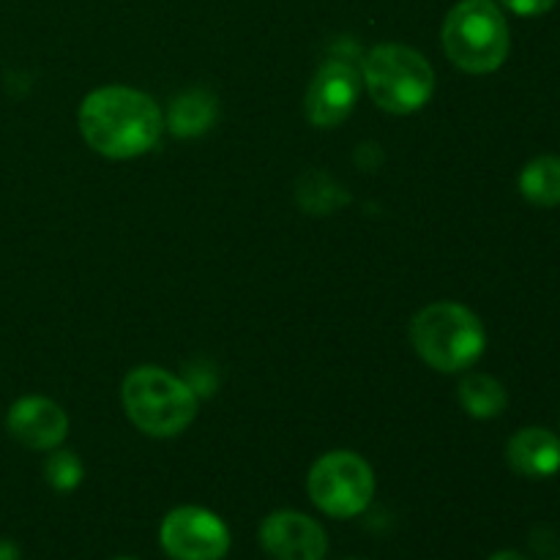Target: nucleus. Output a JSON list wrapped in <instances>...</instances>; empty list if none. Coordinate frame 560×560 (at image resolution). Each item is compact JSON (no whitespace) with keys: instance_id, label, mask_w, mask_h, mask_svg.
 I'll return each instance as SVG.
<instances>
[{"instance_id":"1","label":"nucleus","mask_w":560,"mask_h":560,"mask_svg":"<svg viewBox=\"0 0 560 560\" xmlns=\"http://www.w3.org/2000/svg\"><path fill=\"white\" fill-rule=\"evenodd\" d=\"M164 129V115L148 93L107 85L80 104V135L107 159H135L151 151Z\"/></svg>"},{"instance_id":"2","label":"nucleus","mask_w":560,"mask_h":560,"mask_svg":"<svg viewBox=\"0 0 560 560\" xmlns=\"http://www.w3.org/2000/svg\"><path fill=\"white\" fill-rule=\"evenodd\" d=\"M416 353L438 372H463L481 359L487 345L485 326L463 304L438 301L424 306L410 323Z\"/></svg>"},{"instance_id":"3","label":"nucleus","mask_w":560,"mask_h":560,"mask_svg":"<svg viewBox=\"0 0 560 560\" xmlns=\"http://www.w3.org/2000/svg\"><path fill=\"white\" fill-rule=\"evenodd\" d=\"M131 424L151 438H175L195 421L197 394L180 377L159 366H137L120 388Z\"/></svg>"},{"instance_id":"4","label":"nucleus","mask_w":560,"mask_h":560,"mask_svg":"<svg viewBox=\"0 0 560 560\" xmlns=\"http://www.w3.org/2000/svg\"><path fill=\"white\" fill-rule=\"evenodd\" d=\"M512 38L503 11L492 0H459L443 22V49L457 69L490 74L506 60Z\"/></svg>"},{"instance_id":"5","label":"nucleus","mask_w":560,"mask_h":560,"mask_svg":"<svg viewBox=\"0 0 560 560\" xmlns=\"http://www.w3.org/2000/svg\"><path fill=\"white\" fill-rule=\"evenodd\" d=\"M364 85L381 109L410 115L435 93V71L419 49L405 44H377L364 60Z\"/></svg>"},{"instance_id":"6","label":"nucleus","mask_w":560,"mask_h":560,"mask_svg":"<svg viewBox=\"0 0 560 560\" xmlns=\"http://www.w3.org/2000/svg\"><path fill=\"white\" fill-rule=\"evenodd\" d=\"M310 498L323 514L337 520L364 512L375 492V476L370 463L353 452L323 454L310 470Z\"/></svg>"},{"instance_id":"7","label":"nucleus","mask_w":560,"mask_h":560,"mask_svg":"<svg viewBox=\"0 0 560 560\" xmlns=\"http://www.w3.org/2000/svg\"><path fill=\"white\" fill-rule=\"evenodd\" d=\"M159 541L173 560H222L230 550V530L208 509L178 506L164 517Z\"/></svg>"},{"instance_id":"8","label":"nucleus","mask_w":560,"mask_h":560,"mask_svg":"<svg viewBox=\"0 0 560 560\" xmlns=\"http://www.w3.org/2000/svg\"><path fill=\"white\" fill-rule=\"evenodd\" d=\"M361 93V77L342 58L326 60L306 91V118L317 129H337L350 118Z\"/></svg>"},{"instance_id":"9","label":"nucleus","mask_w":560,"mask_h":560,"mask_svg":"<svg viewBox=\"0 0 560 560\" xmlns=\"http://www.w3.org/2000/svg\"><path fill=\"white\" fill-rule=\"evenodd\" d=\"M260 545L273 560H326L328 536L306 514L273 512L262 520Z\"/></svg>"},{"instance_id":"10","label":"nucleus","mask_w":560,"mask_h":560,"mask_svg":"<svg viewBox=\"0 0 560 560\" xmlns=\"http://www.w3.org/2000/svg\"><path fill=\"white\" fill-rule=\"evenodd\" d=\"M11 438L33 452H52L63 443L69 432V419L63 408L47 397H22L11 405L5 419Z\"/></svg>"},{"instance_id":"11","label":"nucleus","mask_w":560,"mask_h":560,"mask_svg":"<svg viewBox=\"0 0 560 560\" xmlns=\"http://www.w3.org/2000/svg\"><path fill=\"white\" fill-rule=\"evenodd\" d=\"M506 459L525 479H550L560 470V438L545 427H525L509 441Z\"/></svg>"},{"instance_id":"12","label":"nucleus","mask_w":560,"mask_h":560,"mask_svg":"<svg viewBox=\"0 0 560 560\" xmlns=\"http://www.w3.org/2000/svg\"><path fill=\"white\" fill-rule=\"evenodd\" d=\"M217 120V98L206 91H186L173 102L167 115V129L180 140L206 135Z\"/></svg>"},{"instance_id":"13","label":"nucleus","mask_w":560,"mask_h":560,"mask_svg":"<svg viewBox=\"0 0 560 560\" xmlns=\"http://www.w3.org/2000/svg\"><path fill=\"white\" fill-rule=\"evenodd\" d=\"M459 405L474 419H495L506 410L509 394L501 381L490 375H468L457 388Z\"/></svg>"},{"instance_id":"14","label":"nucleus","mask_w":560,"mask_h":560,"mask_svg":"<svg viewBox=\"0 0 560 560\" xmlns=\"http://www.w3.org/2000/svg\"><path fill=\"white\" fill-rule=\"evenodd\" d=\"M520 191L541 208L560 206V156H539L520 173Z\"/></svg>"},{"instance_id":"15","label":"nucleus","mask_w":560,"mask_h":560,"mask_svg":"<svg viewBox=\"0 0 560 560\" xmlns=\"http://www.w3.org/2000/svg\"><path fill=\"white\" fill-rule=\"evenodd\" d=\"M320 197H323V206L326 211L331 213L334 208L348 202V195H342L339 186H334V180L328 175L320 173H310L299 180V206H304L306 211L320 217Z\"/></svg>"},{"instance_id":"16","label":"nucleus","mask_w":560,"mask_h":560,"mask_svg":"<svg viewBox=\"0 0 560 560\" xmlns=\"http://www.w3.org/2000/svg\"><path fill=\"white\" fill-rule=\"evenodd\" d=\"M44 476H47L52 490L71 492L82 481V463L74 452H52L44 465Z\"/></svg>"},{"instance_id":"17","label":"nucleus","mask_w":560,"mask_h":560,"mask_svg":"<svg viewBox=\"0 0 560 560\" xmlns=\"http://www.w3.org/2000/svg\"><path fill=\"white\" fill-rule=\"evenodd\" d=\"M186 383H189L191 386V392L197 394V397H200V394H211V392H217V377H213V370L211 366H200V364H195V366H186Z\"/></svg>"},{"instance_id":"18","label":"nucleus","mask_w":560,"mask_h":560,"mask_svg":"<svg viewBox=\"0 0 560 560\" xmlns=\"http://www.w3.org/2000/svg\"><path fill=\"white\" fill-rule=\"evenodd\" d=\"M509 11L520 16H541L558 3V0H501Z\"/></svg>"},{"instance_id":"19","label":"nucleus","mask_w":560,"mask_h":560,"mask_svg":"<svg viewBox=\"0 0 560 560\" xmlns=\"http://www.w3.org/2000/svg\"><path fill=\"white\" fill-rule=\"evenodd\" d=\"M0 560H20V547L9 539H0Z\"/></svg>"},{"instance_id":"20","label":"nucleus","mask_w":560,"mask_h":560,"mask_svg":"<svg viewBox=\"0 0 560 560\" xmlns=\"http://www.w3.org/2000/svg\"><path fill=\"white\" fill-rule=\"evenodd\" d=\"M487 560H528L523 556V552H517V550H501V552H495V556H490Z\"/></svg>"},{"instance_id":"21","label":"nucleus","mask_w":560,"mask_h":560,"mask_svg":"<svg viewBox=\"0 0 560 560\" xmlns=\"http://www.w3.org/2000/svg\"><path fill=\"white\" fill-rule=\"evenodd\" d=\"M118 560H135V558H118Z\"/></svg>"},{"instance_id":"22","label":"nucleus","mask_w":560,"mask_h":560,"mask_svg":"<svg viewBox=\"0 0 560 560\" xmlns=\"http://www.w3.org/2000/svg\"><path fill=\"white\" fill-rule=\"evenodd\" d=\"M348 560H361V558H348Z\"/></svg>"},{"instance_id":"23","label":"nucleus","mask_w":560,"mask_h":560,"mask_svg":"<svg viewBox=\"0 0 560 560\" xmlns=\"http://www.w3.org/2000/svg\"><path fill=\"white\" fill-rule=\"evenodd\" d=\"M558 560H560V558H558Z\"/></svg>"}]
</instances>
